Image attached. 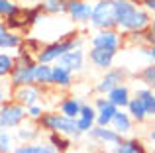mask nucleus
I'll use <instances>...</instances> for the list:
<instances>
[{
    "instance_id": "nucleus-1",
    "label": "nucleus",
    "mask_w": 155,
    "mask_h": 153,
    "mask_svg": "<svg viewBox=\"0 0 155 153\" xmlns=\"http://www.w3.org/2000/svg\"><path fill=\"white\" fill-rule=\"evenodd\" d=\"M38 124L41 126L43 132H59V134L67 135L71 139H79L81 135V130L77 126V118H69V116L61 114L59 110L57 112H45L41 118L38 120Z\"/></svg>"
},
{
    "instance_id": "nucleus-2",
    "label": "nucleus",
    "mask_w": 155,
    "mask_h": 153,
    "mask_svg": "<svg viewBox=\"0 0 155 153\" xmlns=\"http://www.w3.org/2000/svg\"><path fill=\"white\" fill-rule=\"evenodd\" d=\"M77 47H83V37H79V34H71L69 37H61V39H57V41L41 45V49L35 53V61L53 65L61 55H65L71 49H77Z\"/></svg>"
},
{
    "instance_id": "nucleus-3",
    "label": "nucleus",
    "mask_w": 155,
    "mask_h": 153,
    "mask_svg": "<svg viewBox=\"0 0 155 153\" xmlns=\"http://www.w3.org/2000/svg\"><path fill=\"white\" fill-rule=\"evenodd\" d=\"M91 47H102V49L120 51L124 47V34L118 28H104V30H94L88 37Z\"/></svg>"
},
{
    "instance_id": "nucleus-4",
    "label": "nucleus",
    "mask_w": 155,
    "mask_h": 153,
    "mask_svg": "<svg viewBox=\"0 0 155 153\" xmlns=\"http://www.w3.org/2000/svg\"><path fill=\"white\" fill-rule=\"evenodd\" d=\"M91 26L94 30L104 28H116V12H114V0H94L91 16Z\"/></svg>"
},
{
    "instance_id": "nucleus-5",
    "label": "nucleus",
    "mask_w": 155,
    "mask_h": 153,
    "mask_svg": "<svg viewBox=\"0 0 155 153\" xmlns=\"http://www.w3.org/2000/svg\"><path fill=\"white\" fill-rule=\"evenodd\" d=\"M24 120H28V114H26V106H22L20 102L10 98L0 106V128L16 130Z\"/></svg>"
},
{
    "instance_id": "nucleus-6",
    "label": "nucleus",
    "mask_w": 155,
    "mask_h": 153,
    "mask_svg": "<svg viewBox=\"0 0 155 153\" xmlns=\"http://www.w3.org/2000/svg\"><path fill=\"white\" fill-rule=\"evenodd\" d=\"M149 26H151V12H147L143 6L137 4V8L130 14V18L120 26V31L126 35L128 34H141V31L149 30Z\"/></svg>"
},
{
    "instance_id": "nucleus-7",
    "label": "nucleus",
    "mask_w": 155,
    "mask_h": 153,
    "mask_svg": "<svg viewBox=\"0 0 155 153\" xmlns=\"http://www.w3.org/2000/svg\"><path fill=\"white\" fill-rule=\"evenodd\" d=\"M94 0H67V16L77 26H87L91 24Z\"/></svg>"
},
{
    "instance_id": "nucleus-8",
    "label": "nucleus",
    "mask_w": 155,
    "mask_h": 153,
    "mask_svg": "<svg viewBox=\"0 0 155 153\" xmlns=\"http://www.w3.org/2000/svg\"><path fill=\"white\" fill-rule=\"evenodd\" d=\"M10 98L16 100V102H20L22 106H31V104L39 102V98H41L43 94V88L38 86V84H24V86H14L10 88Z\"/></svg>"
},
{
    "instance_id": "nucleus-9",
    "label": "nucleus",
    "mask_w": 155,
    "mask_h": 153,
    "mask_svg": "<svg viewBox=\"0 0 155 153\" xmlns=\"http://www.w3.org/2000/svg\"><path fill=\"white\" fill-rule=\"evenodd\" d=\"M116 55H118V51L102 49V47H91V51L87 53V61L98 71H108L114 67Z\"/></svg>"
},
{
    "instance_id": "nucleus-10",
    "label": "nucleus",
    "mask_w": 155,
    "mask_h": 153,
    "mask_svg": "<svg viewBox=\"0 0 155 153\" xmlns=\"http://www.w3.org/2000/svg\"><path fill=\"white\" fill-rule=\"evenodd\" d=\"M122 83H126V71L118 69V67H112V69L104 71V75L96 80L94 92L96 94H106V92H110L114 86H118Z\"/></svg>"
},
{
    "instance_id": "nucleus-11",
    "label": "nucleus",
    "mask_w": 155,
    "mask_h": 153,
    "mask_svg": "<svg viewBox=\"0 0 155 153\" xmlns=\"http://www.w3.org/2000/svg\"><path fill=\"white\" fill-rule=\"evenodd\" d=\"M55 63L67 67V69L73 71L75 75H79V73L84 71V65H87V53H84L83 47H77V49H71V51H67L65 55H61Z\"/></svg>"
},
{
    "instance_id": "nucleus-12",
    "label": "nucleus",
    "mask_w": 155,
    "mask_h": 153,
    "mask_svg": "<svg viewBox=\"0 0 155 153\" xmlns=\"http://www.w3.org/2000/svg\"><path fill=\"white\" fill-rule=\"evenodd\" d=\"M34 69L35 63H16L10 73V88L24 86V84H35L34 83Z\"/></svg>"
},
{
    "instance_id": "nucleus-13",
    "label": "nucleus",
    "mask_w": 155,
    "mask_h": 153,
    "mask_svg": "<svg viewBox=\"0 0 155 153\" xmlns=\"http://www.w3.org/2000/svg\"><path fill=\"white\" fill-rule=\"evenodd\" d=\"M94 108H96V126H110L114 114L118 112V106H114L106 94H98L94 98Z\"/></svg>"
},
{
    "instance_id": "nucleus-14",
    "label": "nucleus",
    "mask_w": 155,
    "mask_h": 153,
    "mask_svg": "<svg viewBox=\"0 0 155 153\" xmlns=\"http://www.w3.org/2000/svg\"><path fill=\"white\" fill-rule=\"evenodd\" d=\"M88 135H91L92 142L100 143V145H106V147H116L122 142V135L116 130H112L110 126H94L88 132Z\"/></svg>"
},
{
    "instance_id": "nucleus-15",
    "label": "nucleus",
    "mask_w": 155,
    "mask_h": 153,
    "mask_svg": "<svg viewBox=\"0 0 155 153\" xmlns=\"http://www.w3.org/2000/svg\"><path fill=\"white\" fill-rule=\"evenodd\" d=\"M73 76L75 73L69 71L67 67L59 65V63H53V71H51V86L57 90H67L73 86Z\"/></svg>"
},
{
    "instance_id": "nucleus-16",
    "label": "nucleus",
    "mask_w": 155,
    "mask_h": 153,
    "mask_svg": "<svg viewBox=\"0 0 155 153\" xmlns=\"http://www.w3.org/2000/svg\"><path fill=\"white\" fill-rule=\"evenodd\" d=\"M16 139H18L20 143H28V142H35V139H39V135H41V126H39L35 120H24L22 124H20L18 128H16Z\"/></svg>"
},
{
    "instance_id": "nucleus-17",
    "label": "nucleus",
    "mask_w": 155,
    "mask_h": 153,
    "mask_svg": "<svg viewBox=\"0 0 155 153\" xmlns=\"http://www.w3.org/2000/svg\"><path fill=\"white\" fill-rule=\"evenodd\" d=\"M134 124H136V122H134L132 116L128 114V110H126V108H118V112L114 114V118H112L110 128L116 130L122 138H126V135H130L134 132Z\"/></svg>"
},
{
    "instance_id": "nucleus-18",
    "label": "nucleus",
    "mask_w": 155,
    "mask_h": 153,
    "mask_svg": "<svg viewBox=\"0 0 155 153\" xmlns=\"http://www.w3.org/2000/svg\"><path fill=\"white\" fill-rule=\"evenodd\" d=\"M77 126H79L81 134H88L92 128L96 126V108L94 104H88L84 102L83 108H81V114L77 116Z\"/></svg>"
},
{
    "instance_id": "nucleus-19",
    "label": "nucleus",
    "mask_w": 155,
    "mask_h": 153,
    "mask_svg": "<svg viewBox=\"0 0 155 153\" xmlns=\"http://www.w3.org/2000/svg\"><path fill=\"white\" fill-rule=\"evenodd\" d=\"M22 43H24L22 35L18 31L10 30L4 20H0V49H18Z\"/></svg>"
},
{
    "instance_id": "nucleus-20",
    "label": "nucleus",
    "mask_w": 155,
    "mask_h": 153,
    "mask_svg": "<svg viewBox=\"0 0 155 153\" xmlns=\"http://www.w3.org/2000/svg\"><path fill=\"white\" fill-rule=\"evenodd\" d=\"M106 98H108L114 106L126 108V106H128V102L132 100V92H130V86H128V84L122 83V84H118V86H114L110 92H106Z\"/></svg>"
},
{
    "instance_id": "nucleus-21",
    "label": "nucleus",
    "mask_w": 155,
    "mask_h": 153,
    "mask_svg": "<svg viewBox=\"0 0 155 153\" xmlns=\"http://www.w3.org/2000/svg\"><path fill=\"white\" fill-rule=\"evenodd\" d=\"M84 100L81 98V96H67V98H63L59 102V112L65 116H69V118H77V116L81 114V108H83Z\"/></svg>"
},
{
    "instance_id": "nucleus-22",
    "label": "nucleus",
    "mask_w": 155,
    "mask_h": 153,
    "mask_svg": "<svg viewBox=\"0 0 155 153\" xmlns=\"http://www.w3.org/2000/svg\"><path fill=\"white\" fill-rule=\"evenodd\" d=\"M112 153H147V149L137 138H122V142L112 147Z\"/></svg>"
},
{
    "instance_id": "nucleus-23",
    "label": "nucleus",
    "mask_w": 155,
    "mask_h": 153,
    "mask_svg": "<svg viewBox=\"0 0 155 153\" xmlns=\"http://www.w3.org/2000/svg\"><path fill=\"white\" fill-rule=\"evenodd\" d=\"M14 153H57L53 149V145L49 142H28V143H20L14 147Z\"/></svg>"
},
{
    "instance_id": "nucleus-24",
    "label": "nucleus",
    "mask_w": 155,
    "mask_h": 153,
    "mask_svg": "<svg viewBox=\"0 0 155 153\" xmlns=\"http://www.w3.org/2000/svg\"><path fill=\"white\" fill-rule=\"evenodd\" d=\"M51 71H53V65H49V63H35L34 83L41 88L51 86Z\"/></svg>"
},
{
    "instance_id": "nucleus-25",
    "label": "nucleus",
    "mask_w": 155,
    "mask_h": 153,
    "mask_svg": "<svg viewBox=\"0 0 155 153\" xmlns=\"http://www.w3.org/2000/svg\"><path fill=\"white\" fill-rule=\"evenodd\" d=\"M134 96H137V98L143 102L149 118H155V90H153V88H149V86L143 84V86L136 88V94H134Z\"/></svg>"
},
{
    "instance_id": "nucleus-26",
    "label": "nucleus",
    "mask_w": 155,
    "mask_h": 153,
    "mask_svg": "<svg viewBox=\"0 0 155 153\" xmlns=\"http://www.w3.org/2000/svg\"><path fill=\"white\" fill-rule=\"evenodd\" d=\"M126 110H128V114L132 116L134 122H137V124H143L145 120L149 118L147 110H145V106H143V102H141L137 96H132V100H130L128 106H126Z\"/></svg>"
},
{
    "instance_id": "nucleus-27",
    "label": "nucleus",
    "mask_w": 155,
    "mask_h": 153,
    "mask_svg": "<svg viewBox=\"0 0 155 153\" xmlns=\"http://www.w3.org/2000/svg\"><path fill=\"white\" fill-rule=\"evenodd\" d=\"M24 8L20 6L18 0H0V20H12V18H20Z\"/></svg>"
},
{
    "instance_id": "nucleus-28",
    "label": "nucleus",
    "mask_w": 155,
    "mask_h": 153,
    "mask_svg": "<svg viewBox=\"0 0 155 153\" xmlns=\"http://www.w3.org/2000/svg\"><path fill=\"white\" fill-rule=\"evenodd\" d=\"M39 8L45 16H61L67 14V0H41Z\"/></svg>"
},
{
    "instance_id": "nucleus-29",
    "label": "nucleus",
    "mask_w": 155,
    "mask_h": 153,
    "mask_svg": "<svg viewBox=\"0 0 155 153\" xmlns=\"http://www.w3.org/2000/svg\"><path fill=\"white\" fill-rule=\"evenodd\" d=\"M47 142L53 145V149H55L57 153H67L69 149H71V138L59 134V132H49Z\"/></svg>"
},
{
    "instance_id": "nucleus-30",
    "label": "nucleus",
    "mask_w": 155,
    "mask_h": 153,
    "mask_svg": "<svg viewBox=\"0 0 155 153\" xmlns=\"http://www.w3.org/2000/svg\"><path fill=\"white\" fill-rule=\"evenodd\" d=\"M16 135L12 134L10 130H4L0 128V151L2 153H14V147H16Z\"/></svg>"
},
{
    "instance_id": "nucleus-31",
    "label": "nucleus",
    "mask_w": 155,
    "mask_h": 153,
    "mask_svg": "<svg viewBox=\"0 0 155 153\" xmlns=\"http://www.w3.org/2000/svg\"><path fill=\"white\" fill-rule=\"evenodd\" d=\"M16 65V57L10 53H0V76H10L12 69Z\"/></svg>"
},
{
    "instance_id": "nucleus-32",
    "label": "nucleus",
    "mask_w": 155,
    "mask_h": 153,
    "mask_svg": "<svg viewBox=\"0 0 155 153\" xmlns=\"http://www.w3.org/2000/svg\"><path fill=\"white\" fill-rule=\"evenodd\" d=\"M140 79H141V83H143L145 86H149V88H153V90H155V63L153 61L141 69Z\"/></svg>"
},
{
    "instance_id": "nucleus-33",
    "label": "nucleus",
    "mask_w": 155,
    "mask_h": 153,
    "mask_svg": "<svg viewBox=\"0 0 155 153\" xmlns=\"http://www.w3.org/2000/svg\"><path fill=\"white\" fill-rule=\"evenodd\" d=\"M45 112H47V110H45V106H43L41 102H35V104H31V106H28V108H26L28 120H35V122H38V120L41 118Z\"/></svg>"
},
{
    "instance_id": "nucleus-34",
    "label": "nucleus",
    "mask_w": 155,
    "mask_h": 153,
    "mask_svg": "<svg viewBox=\"0 0 155 153\" xmlns=\"http://www.w3.org/2000/svg\"><path fill=\"white\" fill-rule=\"evenodd\" d=\"M140 6H143L147 12L155 14V0H140Z\"/></svg>"
},
{
    "instance_id": "nucleus-35",
    "label": "nucleus",
    "mask_w": 155,
    "mask_h": 153,
    "mask_svg": "<svg viewBox=\"0 0 155 153\" xmlns=\"http://www.w3.org/2000/svg\"><path fill=\"white\" fill-rule=\"evenodd\" d=\"M145 55H147V57H149V59H151V61L155 63V41L151 43V45H147V47H145Z\"/></svg>"
},
{
    "instance_id": "nucleus-36",
    "label": "nucleus",
    "mask_w": 155,
    "mask_h": 153,
    "mask_svg": "<svg viewBox=\"0 0 155 153\" xmlns=\"http://www.w3.org/2000/svg\"><path fill=\"white\" fill-rule=\"evenodd\" d=\"M18 2H22V4H28V6H35V4H39L41 0H18Z\"/></svg>"
},
{
    "instance_id": "nucleus-37",
    "label": "nucleus",
    "mask_w": 155,
    "mask_h": 153,
    "mask_svg": "<svg viewBox=\"0 0 155 153\" xmlns=\"http://www.w3.org/2000/svg\"><path fill=\"white\" fill-rule=\"evenodd\" d=\"M6 100H8V98H6V92H4V90H2V86H0V106H2Z\"/></svg>"
},
{
    "instance_id": "nucleus-38",
    "label": "nucleus",
    "mask_w": 155,
    "mask_h": 153,
    "mask_svg": "<svg viewBox=\"0 0 155 153\" xmlns=\"http://www.w3.org/2000/svg\"><path fill=\"white\" fill-rule=\"evenodd\" d=\"M147 135H149V139H151V142L155 143V128H153V130H149V134H147Z\"/></svg>"
},
{
    "instance_id": "nucleus-39",
    "label": "nucleus",
    "mask_w": 155,
    "mask_h": 153,
    "mask_svg": "<svg viewBox=\"0 0 155 153\" xmlns=\"http://www.w3.org/2000/svg\"><path fill=\"white\" fill-rule=\"evenodd\" d=\"M149 30L155 31V14H151V26H149Z\"/></svg>"
},
{
    "instance_id": "nucleus-40",
    "label": "nucleus",
    "mask_w": 155,
    "mask_h": 153,
    "mask_svg": "<svg viewBox=\"0 0 155 153\" xmlns=\"http://www.w3.org/2000/svg\"><path fill=\"white\" fill-rule=\"evenodd\" d=\"M2 84H4V83H2V76H0V86H2Z\"/></svg>"
},
{
    "instance_id": "nucleus-41",
    "label": "nucleus",
    "mask_w": 155,
    "mask_h": 153,
    "mask_svg": "<svg viewBox=\"0 0 155 153\" xmlns=\"http://www.w3.org/2000/svg\"><path fill=\"white\" fill-rule=\"evenodd\" d=\"M136 2H137V4H140V0H136Z\"/></svg>"
},
{
    "instance_id": "nucleus-42",
    "label": "nucleus",
    "mask_w": 155,
    "mask_h": 153,
    "mask_svg": "<svg viewBox=\"0 0 155 153\" xmlns=\"http://www.w3.org/2000/svg\"><path fill=\"white\" fill-rule=\"evenodd\" d=\"M114 2H118V0H114Z\"/></svg>"
},
{
    "instance_id": "nucleus-43",
    "label": "nucleus",
    "mask_w": 155,
    "mask_h": 153,
    "mask_svg": "<svg viewBox=\"0 0 155 153\" xmlns=\"http://www.w3.org/2000/svg\"><path fill=\"white\" fill-rule=\"evenodd\" d=\"M0 153H2V151H0Z\"/></svg>"
}]
</instances>
